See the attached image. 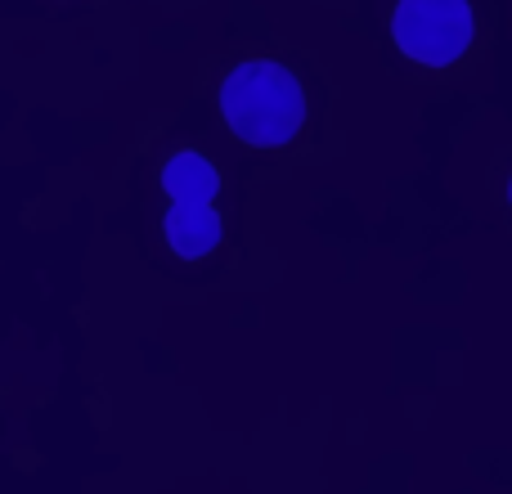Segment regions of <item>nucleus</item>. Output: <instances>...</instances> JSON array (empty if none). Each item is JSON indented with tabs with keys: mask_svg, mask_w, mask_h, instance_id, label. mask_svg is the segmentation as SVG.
Returning a JSON list of instances; mask_svg holds the SVG:
<instances>
[{
	"mask_svg": "<svg viewBox=\"0 0 512 494\" xmlns=\"http://www.w3.org/2000/svg\"><path fill=\"white\" fill-rule=\"evenodd\" d=\"M221 113L239 140L256 144V149H279L306 122V95L283 63L252 59L225 77Z\"/></svg>",
	"mask_w": 512,
	"mask_h": 494,
	"instance_id": "1",
	"label": "nucleus"
},
{
	"mask_svg": "<svg viewBox=\"0 0 512 494\" xmlns=\"http://www.w3.org/2000/svg\"><path fill=\"white\" fill-rule=\"evenodd\" d=\"M396 45L427 68H450L472 45L468 0H400L391 18Z\"/></svg>",
	"mask_w": 512,
	"mask_h": 494,
	"instance_id": "2",
	"label": "nucleus"
},
{
	"mask_svg": "<svg viewBox=\"0 0 512 494\" xmlns=\"http://www.w3.org/2000/svg\"><path fill=\"white\" fill-rule=\"evenodd\" d=\"M162 189L171 194L176 207H207L216 198V189H221V176H216V167L207 158H198V153H176V158L162 167Z\"/></svg>",
	"mask_w": 512,
	"mask_h": 494,
	"instance_id": "3",
	"label": "nucleus"
},
{
	"mask_svg": "<svg viewBox=\"0 0 512 494\" xmlns=\"http://www.w3.org/2000/svg\"><path fill=\"white\" fill-rule=\"evenodd\" d=\"M162 230H167V243L176 247L185 261H198V256H207L216 243H221V216L212 212V203L207 207H176L171 203Z\"/></svg>",
	"mask_w": 512,
	"mask_h": 494,
	"instance_id": "4",
	"label": "nucleus"
},
{
	"mask_svg": "<svg viewBox=\"0 0 512 494\" xmlns=\"http://www.w3.org/2000/svg\"><path fill=\"white\" fill-rule=\"evenodd\" d=\"M508 198H512V185H508Z\"/></svg>",
	"mask_w": 512,
	"mask_h": 494,
	"instance_id": "5",
	"label": "nucleus"
}]
</instances>
